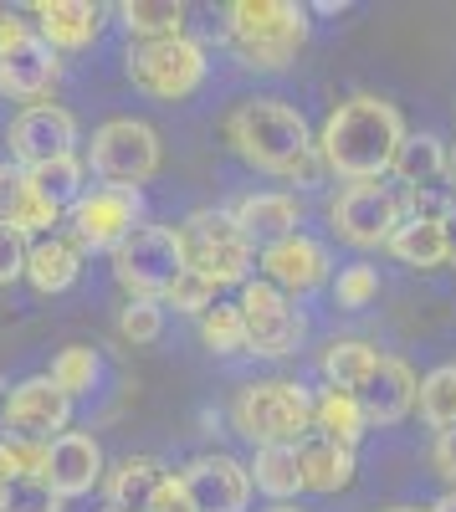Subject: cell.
Here are the masks:
<instances>
[{
	"mask_svg": "<svg viewBox=\"0 0 456 512\" xmlns=\"http://www.w3.org/2000/svg\"><path fill=\"white\" fill-rule=\"evenodd\" d=\"M164 333V303H144V297H129V303L118 308V338L123 344H154Z\"/></svg>",
	"mask_w": 456,
	"mask_h": 512,
	"instance_id": "35",
	"label": "cell"
},
{
	"mask_svg": "<svg viewBox=\"0 0 456 512\" xmlns=\"http://www.w3.org/2000/svg\"><path fill=\"white\" fill-rule=\"evenodd\" d=\"M416 395H421L416 369H410L405 359H390V354H380L375 374L354 390V400L364 410V425H400L410 410H416Z\"/></svg>",
	"mask_w": 456,
	"mask_h": 512,
	"instance_id": "17",
	"label": "cell"
},
{
	"mask_svg": "<svg viewBox=\"0 0 456 512\" xmlns=\"http://www.w3.org/2000/svg\"><path fill=\"white\" fill-rule=\"evenodd\" d=\"M103 11L93 0H36V36L52 52H82L98 41Z\"/></svg>",
	"mask_w": 456,
	"mask_h": 512,
	"instance_id": "19",
	"label": "cell"
},
{
	"mask_svg": "<svg viewBox=\"0 0 456 512\" xmlns=\"http://www.w3.org/2000/svg\"><path fill=\"white\" fill-rule=\"evenodd\" d=\"M375 297H380V272L369 267V262H354V267L339 272V282H334V303L339 308L354 313V308H369Z\"/></svg>",
	"mask_w": 456,
	"mask_h": 512,
	"instance_id": "37",
	"label": "cell"
},
{
	"mask_svg": "<svg viewBox=\"0 0 456 512\" xmlns=\"http://www.w3.org/2000/svg\"><path fill=\"white\" fill-rule=\"evenodd\" d=\"M328 272H334V256H328V246L313 241V236H303V231L262 246V282H272V287L287 292V297L323 287Z\"/></svg>",
	"mask_w": 456,
	"mask_h": 512,
	"instance_id": "15",
	"label": "cell"
},
{
	"mask_svg": "<svg viewBox=\"0 0 456 512\" xmlns=\"http://www.w3.org/2000/svg\"><path fill=\"white\" fill-rule=\"evenodd\" d=\"M416 405H421L431 431H456V364H441L421 379Z\"/></svg>",
	"mask_w": 456,
	"mask_h": 512,
	"instance_id": "33",
	"label": "cell"
},
{
	"mask_svg": "<svg viewBox=\"0 0 456 512\" xmlns=\"http://www.w3.org/2000/svg\"><path fill=\"white\" fill-rule=\"evenodd\" d=\"M62 77V62L47 41L36 36L31 21L0 11V98L11 103H41Z\"/></svg>",
	"mask_w": 456,
	"mask_h": 512,
	"instance_id": "7",
	"label": "cell"
},
{
	"mask_svg": "<svg viewBox=\"0 0 456 512\" xmlns=\"http://www.w3.org/2000/svg\"><path fill=\"white\" fill-rule=\"evenodd\" d=\"M216 282H205V277H195V272H180L175 282H170V292L159 297L164 308H175V313H190V318H200L205 308H216Z\"/></svg>",
	"mask_w": 456,
	"mask_h": 512,
	"instance_id": "36",
	"label": "cell"
},
{
	"mask_svg": "<svg viewBox=\"0 0 456 512\" xmlns=\"http://www.w3.org/2000/svg\"><path fill=\"white\" fill-rule=\"evenodd\" d=\"M390 512H421V507H390Z\"/></svg>",
	"mask_w": 456,
	"mask_h": 512,
	"instance_id": "44",
	"label": "cell"
},
{
	"mask_svg": "<svg viewBox=\"0 0 456 512\" xmlns=\"http://www.w3.org/2000/svg\"><path fill=\"white\" fill-rule=\"evenodd\" d=\"M98 374H103V359H98V349H88V344H67V349H57V359H52V384L67 395V400H77V395H88L93 384H98Z\"/></svg>",
	"mask_w": 456,
	"mask_h": 512,
	"instance_id": "32",
	"label": "cell"
},
{
	"mask_svg": "<svg viewBox=\"0 0 456 512\" xmlns=\"http://www.w3.org/2000/svg\"><path fill=\"white\" fill-rule=\"evenodd\" d=\"M431 461H436L441 482L456 492V431H441V436H436V451H431Z\"/></svg>",
	"mask_w": 456,
	"mask_h": 512,
	"instance_id": "41",
	"label": "cell"
},
{
	"mask_svg": "<svg viewBox=\"0 0 456 512\" xmlns=\"http://www.w3.org/2000/svg\"><path fill=\"white\" fill-rule=\"evenodd\" d=\"M21 175H26V190L47 205L57 221L67 216L82 195H88V164H82L77 154L52 159V164H36V169H21Z\"/></svg>",
	"mask_w": 456,
	"mask_h": 512,
	"instance_id": "26",
	"label": "cell"
},
{
	"mask_svg": "<svg viewBox=\"0 0 456 512\" xmlns=\"http://www.w3.org/2000/svg\"><path fill=\"white\" fill-rule=\"evenodd\" d=\"M0 497H6V487H0Z\"/></svg>",
	"mask_w": 456,
	"mask_h": 512,
	"instance_id": "47",
	"label": "cell"
},
{
	"mask_svg": "<svg viewBox=\"0 0 456 512\" xmlns=\"http://www.w3.org/2000/svg\"><path fill=\"white\" fill-rule=\"evenodd\" d=\"M180 241V262L185 272L216 282V287H236V282H252V262H257V246L246 241L231 221V210H195L175 226Z\"/></svg>",
	"mask_w": 456,
	"mask_h": 512,
	"instance_id": "5",
	"label": "cell"
},
{
	"mask_svg": "<svg viewBox=\"0 0 456 512\" xmlns=\"http://www.w3.org/2000/svg\"><path fill=\"white\" fill-rule=\"evenodd\" d=\"M390 251L400 256L405 267H446L456 256V236H451V221H421V216H405L390 236Z\"/></svg>",
	"mask_w": 456,
	"mask_h": 512,
	"instance_id": "23",
	"label": "cell"
},
{
	"mask_svg": "<svg viewBox=\"0 0 456 512\" xmlns=\"http://www.w3.org/2000/svg\"><path fill=\"white\" fill-rule=\"evenodd\" d=\"M144 512H195V502H190V492H185L180 472H164V482L154 487V497H149V507H144Z\"/></svg>",
	"mask_w": 456,
	"mask_h": 512,
	"instance_id": "39",
	"label": "cell"
},
{
	"mask_svg": "<svg viewBox=\"0 0 456 512\" xmlns=\"http://www.w3.org/2000/svg\"><path fill=\"white\" fill-rule=\"evenodd\" d=\"M246 477H252L257 492L272 497V507L293 502L303 492V472H298V451L293 446H257V461L246 466Z\"/></svg>",
	"mask_w": 456,
	"mask_h": 512,
	"instance_id": "28",
	"label": "cell"
},
{
	"mask_svg": "<svg viewBox=\"0 0 456 512\" xmlns=\"http://www.w3.org/2000/svg\"><path fill=\"white\" fill-rule=\"evenodd\" d=\"M52 226H57V216L26 190L21 169L0 164V231H16V236L36 241V236H52Z\"/></svg>",
	"mask_w": 456,
	"mask_h": 512,
	"instance_id": "25",
	"label": "cell"
},
{
	"mask_svg": "<svg viewBox=\"0 0 456 512\" xmlns=\"http://www.w3.org/2000/svg\"><path fill=\"white\" fill-rule=\"evenodd\" d=\"M103 512H118V507H103Z\"/></svg>",
	"mask_w": 456,
	"mask_h": 512,
	"instance_id": "46",
	"label": "cell"
},
{
	"mask_svg": "<svg viewBox=\"0 0 456 512\" xmlns=\"http://www.w3.org/2000/svg\"><path fill=\"white\" fill-rule=\"evenodd\" d=\"M390 175L405 185V195H416V190H436V185H451L446 144H441L436 134H405V144L395 149ZM451 190H456V185H451Z\"/></svg>",
	"mask_w": 456,
	"mask_h": 512,
	"instance_id": "24",
	"label": "cell"
},
{
	"mask_svg": "<svg viewBox=\"0 0 456 512\" xmlns=\"http://www.w3.org/2000/svg\"><path fill=\"white\" fill-rule=\"evenodd\" d=\"M118 21L129 26V36H139V41L185 36V6L180 0H123Z\"/></svg>",
	"mask_w": 456,
	"mask_h": 512,
	"instance_id": "31",
	"label": "cell"
},
{
	"mask_svg": "<svg viewBox=\"0 0 456 512\" xmlns=\"http://www.w3.org/2000/svg\"><path fill=\"white\" fill-rule=\"evenodd\" d=\"M113 277L129 297H144V303H159L170 282L185 272L180 262V241L170 226H134L113 251Z\"/></svg>",
	"mask_w": 456,
	"mask_h": 512,
	"instance_id": "8",
	"label": "cell"
},
{
	"mask_svg": "<svg viewBox=\"0 0 456 512\" xmlns=\"http://www.w3.org/2000/svg\"><path fill=\"white\" fill-rule=\"evenodd\" d=\"M267 512H303V507H293V502H277V507H267Z\"/></svg>",
	"mask_w": 456,
	"mask_h": 512,
	"instance_id": "43",
	"label": "cell"
},
{
	"mask_svg": "<svg viewBox=\"0 0 456 512\" xmlns=\"http://www.w3.org/2000/svg\"><path fill=\"white\" fill-rule=\"evenodd\" d=\"M159 159H164L159 134H154L144 118H108L98 134H93L88 159H82V164H88L103 185L139 190L144 180L159 175Z\"/></svg>",
	"mask_w": 456,
	"mask_h": 512,
	"instance_id": "6",
	"label": "cell"
},
{
	"mask_svg": "<svg viewBox=\"0 0 456 512\" xmlns=\"http://www.w3.org/2000/svg\"><path fill=\"white\" fill-rule=\"evenodd\" d=\"M26 236H16V231H0V287H11L21 272H26Z\"/></svg>",
	"mask_w": 456,
	"mask_h": 512,
	"instance_id": "40",
	"label": "cell"
},
{
	"mask_svg": "<svg viewBox=\"0 0 456 512\" xmlns=\"http://www.w3.org/2000/svg\"><path fill=\"white\" fill-rule=\"evenodd\" d=\"M231 425L252 446H298L313 425V395L298 379H252L231 400Z\"/></svg>",
	"mask_w": 456,
	"mask_h": 512,
	"instance_id": "4",
	"label": "cell"
},
{
	"mask_svg": "<svg viewBox=\"0 0 456 512\" xmlns=\"http://www.w3.org/2000/svg\"><path fill=\"white\" fill-rule=\"evenodd\" d=\"M426 512H456V492H446V497H441L436 507H426Z\"/></svg>",
	"mask_w": 456,
	"mask_h": 512,
	"instance_id": "42",
	"label": "cell"
},
{
	"mask_svg": "<svg viewBox=\"0 0 456 512\" xmlns=\"http://www.w3.org/2000/svg\"><path fill=\"white\" fill-rule=\"evenodd\" d=\"M293 451H298L303 492H339V487L354 482V446H339V441L308 431Z\"/></svg>",
	"mask_w": 456,
	"mask_h": 512,
	"instance_id": "21",
	"label": "cell"
},
{
	"mask_svg": "<svg viewBox=\"0 0 456 512\" xmlns=\"http://www.w3.org/2000/svg\"><path fill=\"white\" fill-rule=\"evenodd\" d=\"M0 395H6V379H0Z\"/></svg>",
	"mask_w": 456,
	"mask_h": 512,
	"instance_id": "45",
	"label": "cell"
},
{
	"mask_svg": "<svg viewBox=\"0 0 456 512\" xmlns=\"http://www.w3.org/2000/svg\"><path fill=\"white\" fill-rule=\"evenodd\" d=\"M67 226H72L67 236H72L77 251H113L134 226H144V195L118 190V185H98L67 210Z\"/></svg>",
	"mask_w": 456,
	"mask_h": 512,
	"instance_id": "13",
	"label": "cell"
},
{
	"mask_svg": "<svg viewBox=\"0 0 456 512\" xmlns=\"http://www.w3.org/2000/svg\"><path fill=\"white\" fill-rule=\"evenodd\" d=\"M308 431L339 441V446H359V436H364V410H359V400H354L349 390H323V395L313 400V425H308Z\"/></svg>",
	"mask_w": 456,
	"mask_h": 512,
	"instance_id": "30",
	"label": "cell"
},
{
	"mask_svg": "<svg viewBox=\"0 0 456 512\" xmlns=\"http://www.w3.org/2000/svg\"><path fill=\"white\" fill-rule=\"evenodd\" d=\"M129 82L149 98L180 103L205 82V47L195 36H164V41H134L129 47Z\"/></svg>",
	"mask_w": 456,
	"mask_h": 512,
	"instance_id": "9",
	"label": "cell"
},
{
	"mask_svg": "<svg viewBox=\"0 0 456 512\" xmlns=\"http://www.w3.org/2000/svg\"><path fill=\"white\" fill-rule=\"evenodd\" d=\"M226 144L262 175L313 185L323 175V159L313 149V134L293 103L282 98H241L226 113Z\"/></svg>",
	"mask_w": 456,
	"mask_h": 512,
	"instance_id": "2",
	"label": "cell"
},
{
	"mask_svg": "<svg viewBox=\"0 0 456 512\" xmlns=\"http://www.w3.org/2000/svg\"><path fill=\"white\" fill-rule=\"evenodd\" d=\"M103 446L88 436V431H62L47 456H41V482H47L62 502L67 497H82V492H93L103 482Z\"/></svg>",
	"mask_w": 456,
	"mask_h": 512,
	"instance_id": "16",
	"label": "cell"
},
{
	"mask_svg": "<svg viewBox=\"0 0 456 512\" xmlns=\"http://www.w3.org/2000/svg\"><path fill=\"white\" fill-rule=\"evenodd\" d=\"M195 512H241L252 497V477L236 456H195L180 472Z\"/></svg>",
	"mask_w": 456,
	"mask_h": 512,
	"instance_id": "18",
	"label": "cell"
},
{
	"mask_svg": "<svg viewBox=\"0 0 456 512\" xmlns=\"http://www.w3.org/2000/svg\"><path fill=\"white\" fill-rule=\"evenodd\" d=\"M308 11L293 0H236L226 6V41L241 67L257 72H282L287 62H298V52L308 47Z\"/></svg>",
	"mask_w": 456,
	"mask_h": 512,
	"instance_id": "3",
	"label": "cell"
},
{
	"mask_svg": "<svg viewBox=\"0 0 456 512\" xmlns=\"http://www.w3.org/2000/svg\"><path fill=\"white\" fill-rule=\"evenodd\" d=\"M400 144H405V118H400L395 103H385V98H375V93L344 98L334 113L323 118V134L313 139L323 169L344 175L349 185L385 180Z\"/></svg>",
	"mask_w": 456,
	"mask_h": 512,
	"instance_id": "1",
	"label": "cell"
},
{
	"mask_svg": "<svg viewBox=\"0 0 456 512\" xmlns=\"http://www.w3.org/2000/svg\"><path fill=\"white\" fill-rule=\"evenodd\" d=\"M72 425V400L57 390L47 374H31L6 390V410H0V431L6 441H26V446H52Z\"/></svg>",
	"mask_w": 456,
	"mask_h": 512,
	"instance_id": "12",
	"label": "cell"
},
{
	"mask_svg": "<svg viewBox=\"0 0 456 512\" xmlns=\"http://www.w3.org/2000/svg\"><path fill=\"white\" fill-rule=\"evenodd\" d=\"M0 512H62V497L41 482V477H21L6 487V497H0Z\"/></svg>",
	"mask_w": 456,
	"mask_h": 512,
	"instance_id": "38",
	"label": "cell"
},
{
	"mask_svg": "<svg viewBox=\"0 0 456 512\" xmlns=\"http://www.w3.org/2000/svg\"><path fill=\"white\" fill-rule=\"evenodd\" d=\"M6 144H11L16 169H36V164L67 159V154H77V118L67 108H57V103H31V108H21L11 118Z\"/></svg>",
	"mask_w": 456,
	"mask_h": 512,
	"instance_id": "14",
	"label": "cell"
},
{
	"mask_svg": "<svg viewBox=\"0 0 456 512\" xmlns=\"http://www.w3.org/2000/svg\"><path fill=\"white\" fill-rule=\"evenodd\" d=\"M328 221L334 231L359 246V251H375V246H390L395 226L405 221V190L385 185V180H364V185H344L339 200L328 205Z\"/></svg>",
	"mask_w": 456,
	"mask_h": 512,
	"instance_id": "11",
	"label": "cell"
},
{
	"mask_svg": "<svg viewBox=\"0 0 456 512\" xmlns=\"http://www.w3.org/2000/svg\"><path fill=\"white\" fill-rule=\"evenodd\" d=\"M200 338L211 354H241L246 349V323L236 313V303H216L200 313Z\"/></svg>",
	"mask_w": 456,
	"mask_h": 512,
	"instance_id": "34",
	"label": "cell"
},
{
	"mask_svg": "<svg viewBox=\"0 0 456 512\" xmlns=\"http://www.w3.org/2000/svg\"><path fill=\"white\" fill-rule=\"evenodd\" d=\"M159 482H164V466L154 456H123L113 472H103L108 507H118V512H144Z\"/></svg>",
	"mask_w": 456,
	"mask_h": 512,
	"instance_id": "27",
	"label": "cell"
},
{
	"mask_svg": "<svg viewBox=\"0 0 456 512\" xmlns=\"http://www.w3.org/2000/svg\"><path fill=\"white\" fill-rule=\"evenodd\" d=\"M236 313L246 323V349L262 354V359H282V354H298L303 344V308L293 303L287 292H277L272 282L252 277V282H241V297H236Z\"/></svg>",
	"mask_w": 456,
	"mask_h": 512,
	"instance_id": "10",
	"label": "cell"
},
{
	"mask_svg": "<svg viewBox=\"0 0 456 512\" xmlns=\"http://www.w3.org/2000/svg\"><path fill=\"white\" fill-rule=\"evenodd\" d=\"M77 272H82V251L72 246V236H36L31 246H26V282L36 287V292H67L72 282H77Z\"/></svg>",
	"mask_w": 456,
	"mask_h": 512,
	"instance_id": "22",
	"label": "cell"
},
{
	"mask_svg": "<svg viewBox=\"0 0 456 512\" xmlns=\"http://www.w3.org/2000/svg\"><path fill=\"white\" fill-rule=\"evenodd\" d=\"M380 364V349L375 344H364V338H339V344H328L323 349V379H328V390H359V384L375 374Z\"/></svg>",
	"mask_w": 456,
	"mask_h": 512,
	"instance_id": "29",
	"label": "cell"
},
{
	"mask_svg": "<svg viewBox=\"0 0 456 512\" xmlns=\"http://www.w3.org/2000/svg\"><path fill=\"white\" fill-rule=\"evenodd\" d=\"M231 221H236V231L252 241V246H272V241H282V236H293V231H298L303 210H298L293 195L267 190V195H246V200H236V205H231Z\"/></svg>",
	"mask_w": 456,
	"mask_h": 512,
	"instance_id": "20",
	"label": "cell"
}]
</instances>
